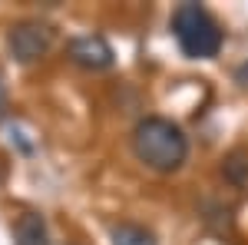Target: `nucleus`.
<instances>
[{
  "mask_svg": "<svg viewBox=\"0 0 248 245\" xmlns=\"http://www.w3.org/2000/svg\"><path fill=\"white\" fill-rule=\"evenodd\" d=\"M235 80H238V86H245V90H248V63H242V66L235 70Z\"/></svg>",
  "mask_w": 248,
  "mask_h": 245,
  "instance_id": "obj_8",
  "label": "nucleus"
},
{
  "mask_svg": "<svg viewBox=\"0 0 248 245\" xmlns=\"http://www.w3.org/2000/svg\"><path fill=\"white\" fill-rule=\"evenodd\" d=\"M136 159L153 172H179L189 159V136L166 116H146L133 130Z\"/></svg>",
  "mask_w": 248,
  "mask_h": 245,
  "instance_id": "obj_1",
  "label": "nucleus"
},
{
  "mask_svg": "<svg viewBox=\"0 0 248 245\" xmlns=\"http://www.w3.org/2000/svg\"><path fill=\"white\" fill-rule=\"evenodd\" d=\"M66 53H70V60L77 63L79 70H90V73H103V70H109L113 60H116L113 47L99 37V33L73 37V40H70V47H66Z\"/></svg>",
  "mask_w": 248,
  "mask_h": 245,
  "instance_id": "obj_4",
  "label": "nucleus"
},
{
  "mask_svg": "<svg viewBox=\"0 0 248 245\" xmlns=\"http://www.w3.org/2000/svg\"><path fill=\"white\" fill-rule=\"evenodd\" d=\"M172 33H175L179 50L189 60L218 57V50L225 43V30L202 3H179L172 14Z\"/></svg>",
  "mask_w": 248,
  "mask_h": 245,
  "instance_id": "obj_2",
  "label": "nucleus"
},
{
  "mask_svg": "<svg viewBox=\"0 0 248 245\" xmlns=\"http://www.w3.org/2000/svg\"><path fill=\"white\" fill-rule=\"evenodd\" d=\"M14 245H53L46 219L40 212H23L14 226Z\"/></svg>",
  "mask_w": 248,
  "mask_h": 245,
  "instance_id": "obj_5",
  "label": "nucleus"
},
{
  "mask_svg": "<svg viewBox=\"0 0 248 245\" xmlns=\"http://www.w3.org/2000/svg\"><path fill=\"white\" fill-rule=\"evenodd\" d=\"M109 242L113 245H159L153 229L139 226V222H116L109 229Z\"/></svg>",
  "mask_w": 248,
  "mask_h": 245,
  "instance_id": "obj_6",
  "label": "nucleus"
},
{
  "mask_svg": "<svg viewBox=\"0 0 248 245\" xmlns=\"http://www.w3.org/2000/svg\"><path fill=\"white\" fill-rule=\"evenodd\" d=\"M7 106V83H3V76H0V110Z\"/></svg>",
  "mask_w": 248,
  "mask_h": 245,
  "instance_id": "obj_9",
  "label": "nucleus"
},
{
  "mask_svg": "<svg viewBox=\"0 0 248 245\" xmlns=\"http://www.w3.org/2000/svg\"><path fill=\"white\" fill-rule=\"evenodd\" d=\"M57 30L43 20H20L7 30V50L17 63H37L50 53Z\"/></svg>",
  "mask_w": 248,
  "mask_h": 245,
  "instance_id": "obj_3",
  "label": "nucleus"
},
{
  "mask_svg": "<svg viewBox=\"0 0 248 245\" xmlns=\"http://www.w3.org/2000/svg\"><path fill=\"white\" fill-rule=\"evenodd\" d=\"M222 176H225V182L232 186H248V149L245 146H238V149L225 152V159H222Z\"/></svg>",
  "mask_w": 248,
  "mask_h": 245,
  "instance_id": "obj_7",
  "label": "nucleus"
}]
</instances>
